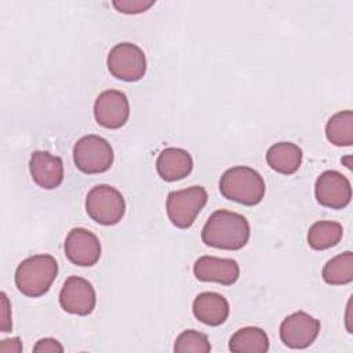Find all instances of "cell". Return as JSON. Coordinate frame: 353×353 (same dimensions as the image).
<instances>
[{"label":"cell","mask_w":353,"mask_h":353,"mask_svg":"<svg viewBox=\"0 0 353 353\" xmlns=\"http://www.w3.org/2000/svg\"><path fill=\"white\" fill-rule=\"evenodd\" d=\"M250 233L245 216L229 210H216L203 226L201 240L212 248L237 251L248 243Z\"/></svg>","instance_id":"obj_1"},{"label":"cell","mask_w":353,"mask_h":353,"mask_svg":"<svg viewBox=\"0 0 353 353\" xmlns=\"http://www.w3.org/2000/svg\"><path fill=\"white\" fill-rule=\"evenodd\" d=\"M265 181L261 174L247 165L226 170L219 179L221 194L243 205H256L265 196Z\"/></svg>","instance_id":"obj_2"},{"label":"cell","mask_w":353,"mask_h":353,"mask_svg":"<svg viewBox=\"0 0 353 353\" xmlns=\"http://www.w3.org/2000/svg\"><path fill=\"white\" fill-rule=\"evenodd\" d=\"M58 274V263L52 255L37 254L23 259L15 270L18 291L30 298L48 292Z\"/></svg>","instance_id":"obj_3"},{"label":"cell","mask_w":353,"mask_h":353,"mask_svg":"<svg viewBox=\"0 0 353 353\" xmlns=\"http://www.w3.org/2000/svg\"><path fill=\"white\" fill-rule=\"evenodd\" d=\"M85 211L97 223L112 226L119 223L124 216L125 201L116 188L110 185H97L87 193Z\"/></svg>","instance_id":"obj_4"},{"label":"cell","mask_w":353,"mask_h":353,"mask_svg":"<svg viewBox=\"0 0 353 353\" xmlns=\"http://www.w3.org/2000/svg\"><path fill=\"white\" fill-rule=\"evenodd\" d=\"M208 194L203 186H190L174 190L168 194L165 210L171 223L179 229H188L207 204Z\"/></svg>","instance_id":"obj_5"},{"label":"cell","mask_w":353,"mask_h":353,"mask_svg":"<svg viewBox=\"0 0 353 353\" xmlns=\"http://www.w3.org/2000/svg\"><path fill=\"white\" fill-rule=\"evenodd\" d=\"M114 160L110 143L99 135H85L73 146V161L84 174L108 171Z\"/></svg>","instance_id":"obj_6"},{"label":"cell","mask_w":353,"mask_h":353,"mask_svg":"<svg viewBox=\"0 0 353 353\" xmlns=\"http://www.w3.org/2000/svg\"><path fill=\"white\" fill-rule=\"evenodd\" d=\"M106 63L110 74L123 81H138L146 73L145 52L128 41L116 44L109 51Z\"/></svg>","instance_id":"obj_7"},{"label":"cell","mask_w":353,"mask_h":353,"mask_svg":"<svg viewBox=\"0 0 353 353\" xmlns=\"http://www.w3.org/2000/svg\"><path fill=\"white\" fill-rule=\"evenodd\" d=\"M320 332V320L306 312H295L280 324V339L291 349H306Z\"/></svg>","instance_id":"obj_8"},{"label":"cell","mask_w":353,"mask_h":353,"mask_svg":"<svg viewBox=\"0 0 353 353\" xmlns=\"http://www.w3.org/2000/svg\"><path fill=\"white\" fill-rule=\"evenodd\" d=\"M314 196L320 205L331 210H342L350 203L352 186L343 174L328 170L316 179Z\"/></svg>","instance_id":"obj_9"},{"label":"cell","mask_w":353,"mask_h":353,"mask_svg":"<svg viewBox=\"0 0 353 353\" xmlns=\"http://www.w3.org/2000/svg\"><path fill=\"white\" fill-rule=\"evenodd\" d=\"M97 303V295L92 284L79 276H70L65 280L59 292L61 307L77 316L90 314Z\"/></svg>","instance_id":"obj_10"},{"label":"cell","mask_w":353,"mask_h":353,"mask_svg":"<svg viewBox=\"0 0 353 353\" xmlns=\"http://www.w3.org/2000/svg\"><path fill=\"white\" fill-rule=\"evenodd\" d=\"M94 116L99 125L117 130L123 127L130 117V102L124 92L119 90H106L101 92L94 103Z\"/></svg>","instance_id":"obj_11"},{"label":"cell","mask_w":353,"mask_h":353,"mask_svg":"<svg viewBox=\"0 0 353 353\" xmlns=\"http://www.w3.org/2000/svg\"><path fill=\"white\" fill-rule=\"evenodd\" d=\"M66 258L77 266H94L101 258L99 239L84 228H73L63 244Z\"/></svg>","instance_id":"obj_12"},{"label":"cell","mask_w":353,"mask_h":353,"mask_svg":"<svg viewBox=\"0 0 353 353\" xmlns=\"http://www.w3.org/2000/svg\"><path fill=\"white\" fill-rule=\"evenodd\" d=\"M193 273L199 281L232 285L240 276V266L230 258L204 255L194 262Z\"/></svg>","instance_id":"obj_13"},{"label":"cell","mask_w":353,"mask_h":353,"mask_svg":"<svg viewBox=\"0 0 353 353\" xmlns=\"http://www.w3.org/2000/svg\"><path fill=\"white\" fill-rule=\"evenodd\" d=\"M29 171L34 183L47 190L58 188L63 181L62 159L50 152H33L29 160Z\"/></svg>","instance_id":"obj_14"},{"label":"cell","mask_w":353,"mask_h":353,"mask_svg":"<svg viewBox=\"0 0 353 353\" xmlns=\"http://www.w3.org/2000/svg\"><path fill=\"white\" fill-rule=\"evenodd\" d=\"M156 170L165 182L186 178L193 170V159L188 150L181 148H165L156 160Z\"/></svg>","instance_id":"obj_15"},{"label":"cell","mask_w":353,"mask_h":353,"mask_svg":"<svg viewBox=\"0 0 353 353\" xmlns=\"http://www.w3.org/2000/svg\"><path fill=\"white\" fill-rule=\"evenodd\" d=\"M194 317L203 324L216 327L223 324L229 317V302L218 292H201L199 294L192 305Z\"/></svg>","instance_id":"obj_16"},{"label":"cell","mask_w":353,"mask_h":353,"mask_svg":"<svg viewBox=\"0 0 353 353\" xmlns=\"http://www.w3.org/2000/svg\"><path fill=\"white\" fill-rule=\"evenodd\" d=\"M302 149L292 142H279L272 145L266 152L268 165L283 175H291L302 164Z\"/></svg>","instance_id":"obj_17"},{"label":"cell","mask_w":353,"mask_h":353,"mask_svg":"<svg viewBox=\"0 0 353 353\" xmlns=\"http://www.w3.org/2000/svg\"><path fill=\"white\" fill-rule=\"evenodd\" d=\"M229 350L234 353H266L269 350L268 334L259 327L240 328L230 336Z\"/></svg>","instance_id":"obj_18"},{"label":"cell","mask_w":353,"mask_h":353,"mask_svg":"<svg viewBox=\"0 0 353 353\" xmlns=\"http://www.w3.org/2000/svg\"><path fill=\"white\" fill-rule=\"evenodd\" d=\"M343 236V228L335 221H319L314 222L307 232L309 247L316 251L328 250L336 245Z\"/></svg>","instance_id":"obj_19"},{"label":"cell","mask_w":353,"mask_h":353,"mask_svg":"<svg viewBox=\"0 0 353 353\" xmlns=\"http://www.w3.org/2000/svg\"><path fill=\"white\" fill-rule=\"evenodd\" d=\"M323 280L330 285H343L353 281V252L345 251L327 261L321 272Z\"/></svg>","instance_id":"obj_20"},{"label":"cell","mask_w":353,"mask_h":353,"mask_svg":"<svg viewBox=\"0 0 353 353\" xmlns=\"http://www.w3.org/2000/svg\"><path fill=\"white\" fill-rule=\"evenodd\" d=\"M325 137L335 146L353 145V112L342 110L330 117L325 125Z\"/></svg>","instance_id":"obj_21"},{"label":"cell","mask_w":353,"mask_h":353,"mask_svg":"<svg viewBox=\"0 0 353 353\" xmlns=\"http://www.w3.org/2000/svg\"><path fill=\"white\" fill-rule=\"evenodd\" d=\"M211 350L210 341L205 334H201L196 330H185L182 331L174 343V352L175 353H186V352H194V353H208Z\"/></svg>","instance_id":"obj_22"},{"label":"cell","mask_w":353,"mask_h":353,"mask_svg":"<svg viewBox=\"0 0 353 353\" xmlns=\"http://www.w3.org/2000/svg\"><path fill=\"white\" fill-rule=\"evenodd\" d=\"M113 7L123 14H141L149 10L154 1H145V0H114L112 1Z\"/></svg>","instance_id":"obj_23"},{"label":"cell","mask_w":353,"mask_h":353,"mask_svg":"<svg viewBox=\"0 0 353 353\" xmlns=\"http://www.w3.org/2000/svg\"><path fill=\"white\" fill-rule=\"evenodd\" d=\"M34 353H62L63 346L54 338H41L33 347Z\"/></svg>","instance_id":"obj_24"},{"label":"cell","mask_w":353,"mask_h":353,"mask_svg":"<svg viewBox=\"0 0 353 353\" xmlns=\"http://www.w3.org/2000/svg\"><path fill=\"white\" fill-rule=\"evenodd\" d=\"M0 296H1V323H0V330H1V332H10L11 328H12L10 301H8L6 292H1Z\"/></svg>","instance_id":"obj_25"},{"label":"cell","mask_w":353,"mask_h":353,"mask_svg":"<svg viewBox=\"0 0 353 353\" xmlns=\"http://www.w3.org/2000/svg\"><path fill=\"white\" fill-rule=\"evenodd\" d=\"M0 352L1 353H21L22 352V342L18 336L11 338V339H4L0 343Z\"/></svg>","instance_id":"obj_26"}]
</instances>
